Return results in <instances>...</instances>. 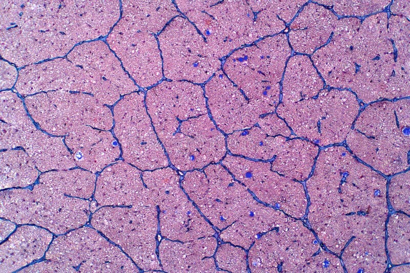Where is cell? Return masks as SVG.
I'll return each instance as SVG.
<instances>
[{
    "label": "cell",
    "mask_w": 410,
    "mask_h": 273,
    "mask_svg": "<svg viewBox=\"0 0 410 273\" xmlns=\"http://www.w3.org/2000/svg\"><path fill=\"white\" fill-rule=\"evenodd\" d=\"M170 163L177 170H202L228 153L226 135L209 113L190 109L151 119Z\"/></svg>",
    "instance_id": "obj_1"
},
{
    "label": "cell",
    "mask_w": 410,
    "mask_h": 273,
    "mask_svg": "<svg viewBox=\"0 0 410 273\" xmlns=\"http://www.w3.org/2000/svg\"><path fill=\"white\" fill-rule=\"evenodd\" d=\"M90 202L66 195L38 183L31 189L1 190V217L16 224L37 225L58 236L90 221Z\"/></svg>",
    "instance_id": "obj_2"
},
{
    "label": "cell",
    "mask_w": 410,
    "mask_h": 273,
    "mask_svg": "<svg viewBox=\"0 0 410 273\" xmlns=\"http://www.w3.org/2000/svg\"><path fill=\"white\" fill-rule=\"evenodd\" d=\"M156 206H105L90 219L91 226L119 246L144 271L162 270L157 253Z\"/></svg>",
    "instance_id": "obj_3"
},
{
    "label": "cell",
    "mask_w": 410,
    "mask_h": 273,
    "mask_svg": "<svg viewBox=\"0 0 410 273\" xmlns=\"http://www.w3.org/2000/svg\"><path fill=\"white\" fill-rule=\"evenodd\" d=\"M181 185L189 198L219 231L235 222L256 199L220 163L186 172Z\"/></svg>",
    "instance_id": "obj_4"
},
{
    "label": "cell",
    "mask_w": 410,
    "mask_h": 273,
    "mask_svg": "<svg viewBox=\"0 0 410 273\" xmlns=\"http://www.w3.org/2000/svg\"><path fill=\"white\" fill-rule=\"evenodd\" d=\"M157 38L167 80L200 84L219 71L220 61L186 17L174 18Z\"/></svg>",
    "instance_id": "obj_5"
},
{
    "label": "cell",
    "mask_w": 410,
    "mask_h": 273,
    "mask_svg": "<svg viewBox=\"0 0 410 273\" xmlns=\"http://www.w3.org/2000/svg\"><path fill=\"white\" fill-rule=\"evenodd\" d=\"M112 112L113 134L124 161L142 171L169 166L168 157L148 113L144 92L124 96L114 105Z\"/></svg>",
    "instance_id": "obj_6"
},
{
    "label": "cell",
    "mask_w": 410,
    "mask_h": 273,
    "mask_svg": "<svg viewBox=\"0 0 410 273\" xmlns=\"http://www.w3.org/2000/svg\"><path fill=\"white\" fill-rule=\"evenodd\" d=\"M45 259L77 272H139L131 259L92 226H83L54 238Z\"/></svg>",
    "instance_id": "obj_7"
},
{
    "label": "cell",
    "mask_w": 410,
    "mask_h": 273,
    "mask_svg": "<svg viewBox=\"0 0 410 273\" xmlns=\"http://www.w3.org/2000/svg\"><path fill=\"white\" fill-rule=\"evenodd\" d=\"M220 163L259 201L292 217L303 215L305 196L303 185L273 170L270 162L228 152Z\"/></svg>",
    "instance_id": "obj_8"
},
{
    "label": "cell",
    "mask_w": 410,
    "mask_h": 273,
    "mask_svg": "<svg viewBox=\"0 0 410 273\" xmlns=\"http://www.w3.org/2000/svg\"><path fill=\"white\" fill-rule=\"evenodd\" d=\"M107 41L139 87L150 88L161 81L162 61L156 35L121 17Z\"/></svg>",
    "instance_id": "obj_9"
},
{
    "label": "cell",
    "mask_w": 410,
    "mask_h": 273,
    "mask_svg": "<svg viewBox=\"0 0 410 273\" xmlns=\"http://www.w3.org/2000/svg\"><path fill=\"white\" fill-rule=\"evenodd\" d=\"M299 223L289 216L282 223L258 237L248 250L251 272H291L298 271L302 237Z\"/></svg>",
    "instance_id": "obj_10"
},
{
    "label": "cell",
    "mask_w": 410,
    "mask_h": 273,
    "mask_svg": "<svg viewBox=\"0 0 410 273\" xmlns=\"http://www.w3.org/2000/svg\"><path fill=\"white\" fill-rule=\"evenodd\" d=\"M203 89L209 115L224 134L257 124L260 116L241 90L221 71L204 84Z\"/></svg>",
    "instance_id": "obj_11"
},
{
    "label": "cell",
    "mask_w": 410,
    "mask_h": 273,
    "mask_svg": "<svg viewBox=\"0 0 410 273\" xmlns=\"http://www.w3.org/2000/svg\"><path fill=\"white\" fill-rule=\"evenodd\" d=\"M23 149L41 172L74 168L77 165L63 136L37 128L24 131L1 121V149Z\"/></svg>",
    "instance_id": "obj_12"
},
{
    "label": "cell",
    "mask_w": 410,
    "mask_h": 273,
    "mask_svg": "<svg viewBox=\"0 0 410 273\" xmlns=\"http://www.w3.org/2000/svg\"><path fill=\"white\" fill-rule=\"evenodd\" d=\"M93 196L100 207L156 206L142 171L118 160L99 172Z\"/></svg>",
    "instance_id": "obj_13"
},
{
    "label": "cell",
    "mask_w": 410,
    "mask_h": 273,
    "mask_svg": "<svg viewBox=\"0 0 410 273\" xmlns=\"http://www.w3.org/2000/svg\"><path fill=\"white\" fill-rule=\"evenodd\" d=\"M65 142L79 167L94 173L118 160L119 144L113 133L87 125L72 129Z\"/></svg>",
    "instance_id": "obj_14"
},
{
    "label": "cell",
    "mask_w": 410,
    "mask_h": 273,
    "mask_svg": "<svg viewBox=\"0 0 410 273\" xmlns=\"http://www.w3.org/2000/svg\"><path fill=\"white\" fill-rule=\"evenodd\" d=\"M215 236L180 242L163 238L157 247L162 270L167 272H221L214 257Z\"/></svg>",
    "instance_id": "obj_15"
},
{
    "label": "cell",
    "mask_w": 410,
    "mask_h": 273,
    "mask_svg": "<svg viewBox=\"0 0 410 273\" xmlns=\"http://www.w3.org/2000/svg\"><path fill=\"white\" fill-rule=\"evenodd\" d=\"M53 234L43 228L23 224L1 243L0 272H12L32 264L45 256Z\"/></svg>",
    "instance_id": "obj_16"
},
{
    "label": "cell",
    "mask_w": 410,
    "mask_h": 273,
    "mask_svg": "<svg viewBox=\"0 0 410 273\" xmlns=\"http://www.w3.org/2000/svg\"><path fill=\"white\" fill-rule=\"evenodd\" d=\"M290 216L255 199L247 210L230 225L220 231L219 238L248 251L261 235L276 228Z\"/></svg>",
    "instance_id": "obj_17"
},
{
    "label": "cell",
    "mask_w": 410,
    "mask_h": 273,
    "mask_svg": "<svg viewBox=\"0 0 410 273\" xmlns=\"http://www.w3.org/2000/svg\"><path fill=\"white\" fill-rule=\"evenodd\" d=\"M159 230L163 238L186 242L215 236L216 229L189 199L159 211Z\"/></svg>",
    "instance_id": "obj_18"
},
{
    "label": "cell",
    "mask_w": 410,
    "mask_h": 273,
    "mask_svg": "<svg viewBox=\"0 0 410 273\" xmlns=\"http://www.w3.org/2000/svg\"><path fill=\"white\" fill-rule=\"evenodd\" d=\"M61 92H49L48 95L73 126L87 125L104 130L113 128V112L95 97Z\"/></svg>",
    "instance_id": "obj_19"
},
{
    "label": "cell",
    "mask_w": 410,
    "mask_h": 273,
    "mask_svg": "<svg viewBox=\"0 0 410 273\" xmlns=\"http://www.w3.org/2000/svg\"><path fill=\"white\" fill-rule=\"evenodd\" d=\"M319 149L316 144L308 140L298 137L287 138L270 162L271 168L283 176L303 181L310 174Z\"/></svg>",
    "instance_id": "obj_20"
},
{
    "label": "cell",
    "mask_w": 410,
    "mask_h": 273,
    "mask_svg": "<svg viewBox=\"0 0 410 273\" xmlns=\"http://www.w3.org/2000/svg\"><path fill=\"white\" fill-rule=\"evenodd\" d=\"M121 7L122 18L155 35L181 15L172 1H122Z\"/></svg>",
    "instance_id": "obj_21"
},
{
    "label": "cell",
    "mask_w": 410,
    "mask_h": 273,
    "mask_svg": "<svg viewBox=\"0 0 410 273\" xmlns=\"http://www.w3.org/2000/svg\"><path fill=\"white\" fill-rule=\"evenodd\" d=\"M287 139L267 135L258 125L226 135L230 154L253 160L270 162Z\"/></svg>",
    "instance_id": "obj_22"
},
{
    "label": "cell",
    "mask_w": 410,
    "mask_h": 273,
    "mask_svg": "<svg viewBox=\"0 0 410 273\" xmlns=\"http://www.w3.org/2000/svg\"><path fill=\"white\" fill-rule=\"evenodd\" d=\"M142 178L159 211L189 199L181 187L180 175L171 167L142 171Z\"/></svg>",
    "instance_id": "obj_23"
},
{
    "label": "cell",
    "mask_w": 410,
    "mask_h": 273,
    "mask_svg": "<svg viewBox=\"0 0 410 273\" xmlns=\"http://www.w3.org/2000/svg\"><path fill=\"white\" fill-rule=\"evenodd\" d=\"M34 161L21 148L1 152V189L23 188L32 185L39 177Z\"/></svg>",
    "instance_id": "obj_24"
},
{
    "label": "cell",
    "mask_w": 410,
    "mask_h": 273,
    "mask_svg": "<svg viewBox=\"0 0 410 273\" xmlns=\"http://www.w3.org/2000/svg\"><path fill=\"white\" fill-rule=\"evenodd\" d=\"M373 130L352 126L349 132L356 134L357 138H360L361 147L369 146L376 153L378 151L385 152L392 149H402L409 151V121L405 123L394 120L391 124H374Z\"/></svg>",
    "instance_id": "obj_25"
},
{
    "label": "cell",
    "mask_w": 410,
    "mask_h": 273,
    "mask_svg": "<svg viewBox=\"0 0 410 273\" xmlns=\"http://www.w3.org/2000/svg\"><path fill=\"white\" fill-rule=\"evenodd\" d=\"M96 179L93 172L71 168L44 172L38 181L66 195L89 200L94 195Z\"/></svg>",
    "instance_id": "obj_26"
},
{
    "label": "cell",
    "mask_w": 410,
    "mask_h": 273,
    "mask_svg": "<svg viewBox=\"0 0 410 273\" xmlns=\"http://www.w3.org/2000/svg\"><path fill=\"white\" fill-rule=\"evenodd\" d=\"M25 100L32 120L44 131L55 136H65L75 127L66 120L48 95L40 94Z\"/></svg>",
    "instance_id": "obj_27"
},
{
    "label": "cell",
    "mask_w": 410,
    "mask_h": 273,
    "mask_svg": "<svg viewBox=\"0 0 410 273\" xmlns=\"http://www.w3.org/2000/svg\"><path fill=\"white\" fill-rule=\"evenodd\" d=\"M217 268L221 272H248V252L229 242L218 245L214 256Z\"/></svg>",
    "instance_id": "obj_28"
},
{
    "label": "cell",
    "mask_w": 410,
    "mask_h": 273,
    "mask_svg": "<svg viewBox=\"0 0 410 273\" xmlns=\"http://www.w3.org/2000/svg\"><path fill=\"white\" fill-rule=\"evenodd\" d=\"M1 121H4L16 128L24 131H30L37 128L24 105L16 95L2 93Z\"/></svg>",
    "instance_id": "obj_29"
},
{
    "label": "cell",
    "mask_w": 410,
    "mask_h": 273,
    "mask_svg": "<svg viewBox=\"0 0 410 273\" xmlns=\"http://www.w3.org/2000/svg\"><path fill=\"white\" fill-rule=\"evenodd\" d=\"M257 124L269 136H282L287 138L296 137L286 122L275 112L260 116Z\"/></svg>",
    "instance_id": "obj_30"
},
{
    "label": "cell",
    "mask_w": 410,
    "mask_h": 273,
    "mask_svg": "<svg viewBox=\"0 0 410 273\" xmlns=\"http://www.w3.org/2000/svg\"><path fill=\"white\" fill-rule=\"evenodd\" d=\"M18 272H77L74 268L57 262L48 260L32 264Z\"/></svg>",
    "instance_id": "obj_31"
},
{
    "label": "cell",
    "mask_w": 410,
    "mask_h": 273,
    "mask_svg": "<svg viewBox=\"0 0 410 273\" xmlns=\"http://www.w3.org/2000/svg\"><path fill=\"white\" fill-rule=\"evenodd\" d=\"M16 224L10 220L1 218V242L5 240L16 229Z\"/></svg>",
    "instance_id": "obj_32"
}]
</instances>
